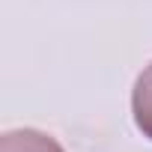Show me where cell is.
I'll return each instance as SVG.
<instances>
[{
	"label": "cell",
	"mask_w": 152,
	"mask_h": 152,
	"mask_svg": "<svg viewBox=\"0 0 152 152\" xmlns=\"http://www.w3.org/2000/svg\"><path fill=\"white\" fill-rule=\"evenodd\" d=\"M0 152H66L54 137L36 131V128H18L0 137Z\"/></svg>",
	"instance_id": "cell-1"
},
{
	"label": "cell",
	"mask_w": 152,
	"mask_h": 152,
	"mask_svg": "<svg viewBox=\"0 0 152 152\" xmlns=\"http://www.w3.org/2000/svg\"><path fill=\"white\" fill-rule=\"evenodd\" d=\"M131 110H134V122L143 131V137L152 140V63L140 72V78L134 84L131 93Z\"/></svg>",
	"instance_id": "cell-2"
}]
</instances>
